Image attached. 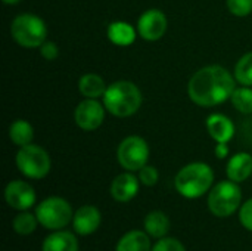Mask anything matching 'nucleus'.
Instances as JSON below:
<instances>
[{
	"label": "nucleus",
	"instance_id": "15",
	"mask_svg": "<svg viewBox=\"0 0 252 251\" xmlns=\"http://www.w3.org/2000/svg\"><path fill=\"white\" fill-rule=\"evenodd\" d=\"M226 175L230 180L239 183L247 180L252 175V157L248 152L235 154L226 167Z\"/></svg>",
	"mask_w": 252,
	"mask_h": 251
},
{
	"label": "nucleus",
	"instance_id": "26",
	"mask_svg": "<svg viewBox=\"0 0 252 251\" xmlns=\"http://www.w3.org/2000/svg\"><path fill=\"white\" fill-rule=\"evenodd\" d=\"M158 179H159V173H158V170L154 166H148L146 164L145 167H142L139 170V180L145 186H154V185H157Z\"/></svg>",
	"mask_w": 252,
	"mask_h": 251
},
{
	"label": "nucleus",
	"instance_id": "21",
	"mask_svg": "<svg viewBox=\"0 0 252 251\" xmlns=\"http://www.w3.org/2000/svg\"><path fill=\"white\" fill-rule=\"evenodd\" d=\"M9 138L19 148L30 145L34 139V129L27 120H15L9 127Z\"/></svg>",
	"mask_w": 252,
	"mask_h": 251
},
{
	"label": "nucleus",
	"instance_id": "30",
	"mask_svg": "<svg viewBox=\"0 0 252 251\" xmlns=\"http://www.w3.org/2000/svg\"><path fill=\"white\" fill-rule=\"evenodd\" d=\"M214 152H216V155H217L219 160L226 158L229 155V146H227V143H217Z\"/></svg>",
	"mask_w": 252,
	"mask_h": 251
},
{
	"label": "nucleus",
	"instance_id": "9",
	"mask_svg": "<svg viewBox=\"0 0 252 251\" xmlns=\"http://www.w3.org/2000/svg\"><path fill=\"white\" fill-rule=\"evenodd\" d=\"M167 27V16L159 9H148L137 19V33L146 41H157L162 38Z\"/></svg>",
	"mask_w": 252,
	"mask_h": 251
},
{
	"label": "nucleus",
	"instance_id": "7",
	"mask_svg": "<svg viewBox=\"0 0 252 251\" xmlns=\"http://www.w3.org/2000/svg\"><path fill=\"white\" fill-rule=\"evenodd\" d=\"M16 167L18 170L30 178V179H43L50 172V157L47 151L38 145L30 143L25 146H21L16 154Z\"/></svg>",
	"mask_w": 252,
	"mask_h": 251
},
{
	"label": "nucleus",
	"instance_id": "19",
	"mask_svg": "<svg viewBox=\"0 0 252 251\" xmlns=\"http://www.w3.org/2000/svg\"><path fill=\"white\" fill-rule=\"evenodd\" d=\"M151 240L146 232L142 231H130L127 232L117 244L115 251H151Z\"/></svg>",
	"mask_w": 252,
	"mask_h": 251
},
{
	"label": "nucleus",
	"instance_id": "20",
	"mask_svg": "<svg viewBox=\"0 0 252 251\" xmlns=\"http://www.w3.org/2000/svg\"><path fill=\"white\" fill-rule=\"evenodd\" d=\"M145 232L154 238H164L170 231V219L162 212H151L145 217Z\"/></svg>",
	"mask_w": 252,
	"mask_h": 251
},
{
	"label": "nucleus",
	"instance_id": "12",
	"mask_svg": "<svg viewBox=\"0 0 252 251\" xmlns=\"http://www.w3.org/2000/svg\"><path fill=\"white\" fill-rule=\"evenodd\" d=\"M102 222V215L94 206H83L74 213L72 228L78 235H92Z\"/></svg>",
	"mask_w": 252,
	"mask_h": 251
},
{
	"label": "nucleus",
	"instance_id": "1",
	"mask_svg": "<svg viewBox=\"0 0 252 251\" xmlns=\"http://www.w3.org/2000/svg\"><path fill=\"white\" fill-rule=\"evenodd\" d=\"M236 78L220 65H208L198 70L188 84L192 102L199 107H216L230 99L236 89Z\"/></svg>",
	"mask_w": 252,
	"mask_h": 251
},
{
	"label": "nucleus",
	"instance_id": "10",
	"mask_svg": "<svg viewBox=\"0 0 252 251\" xmlns=\"http://www.w3.org/2000/svg\"><path fill=\"white\" fill-rule=\"evenodd\" d=\"M74 120L77 126L86 132L96 130L105 120V105H102L97 99L86 98L77 105Z\"/></svg>",
	"mask_w": 252,
	"mask_h": 251
},
{
	"label": "nucleus",
	"instance_id": "11",
	"mask_svg": "<svg viewBox=\"0 0 252 251\" xmlns=\"http://www.w3.org/2000/svg\"><path fill=\"white\" fill-rule=\"evenodd\" d=\"M35 191L34 188L24 180H12L7 183L4 189V200L9 207L18 212H27L35 203Z\"/></svg>",
	"mask_w": 252,
	"mask_h": 251
},
{
	"label": "nucleus",
	"instance_id": "16",
	"mask_svg": "<svg viewBox=\"0 0 252 251\" xmlns=\"http://www.w3.org/2000/svg\"><path fill=\"white\" fill-rule=\"evenodd\" d=\"M41 251H78V241L68 231L53 232L44 238Z\"/></svg>",
	"mask_w": 252,
	"mask_h": 251
},
{
	"label": "nucleus",
	"instance_id": "18",
	"mask_svg": "<svg viewBox=\"0 0 252 251\" xmlns=\"http://www.w3.org/2000/svg\"><path fill=\"white\" fill-rule=\"evenodd\" d=\"M106 87L108 86L105 84V80L94 72L84 74L78 80V90L84 98H90V99L103 98Z\"/></svg>",
	"mask_w": 252,
	"mask_h": 251
},
{
	"label": "nucleus",
	"instance_id": "2",
	"mask_svg": "<svg viewBox=\"0 0 252 251\" xmlns=\"http://www.w3.org/2000/svg\"><path fill=\"white\" fill-rule=\"evenodd\" d=\"M102 99L106 111L120 118H126L136 114L143 102L140 89L134 83L127 80L111 83L106 87V92Z\"/></svg>",
	"mask_w": 252,
	"mask_h": 251
},
{
	"label": "nucleus",
	"instance_id": "27",
	"mask_svg": "<svg viewBox=\"0 0 252 251\" xmlns=\"http://www.w3.org/2000/svg\"><path fill=\"white\" fill-rule=\"evenodd\" d=\"M151 251H186L185 246L176 240V238H168V237H164L161 238Z\"/></svg>",
	"mask_w": 252,
	"mask_h": 251
},
{
	"label": "nucleus",
	"instance_id": "13",
	"mask_svg": "<svg viewBox=\"0 0 252 251\" xmlns=\"http://www.w3.org/2000/svg\"><path fill=\"white\" fill-rule=\"evenodd\" d=\"M139 183V178L131 173L118 175L111 183V195L118 203H128L137 195Z\"/></svg>",
	"mask_w": 252,
	"mask_h": 251
},
{
	"label": "nucleus",
	"instance_id": "28",
	"mask_svg": "<svg viewBox=\"0 0 252 251\" xmlns=\"http://www.w3.org/2000/svg\"><path fill=\"white\" fill-rule=\"evenodd\" d=\"M239 220L242 226L252 232V198L244 203V206L239 210Z\"/></svg>",
	"mask_w": 252,
	"mask_h": 251
},
{
	"label": "nucleus",
	"instance_id": "25",
	"mask_svg": "<svg viewBox=\"0 0 252 251\" xmlns=\"http://www.w3.org/2000/svg\"><path fill=\"white\" fill-rule=\"evenodd\" d=\"M227 9L232 15L244 18L252 12V0H227Z\"/></svg>",
	"mask_w": 252,
	"mask_h": 251
},
{
	"label": "nucleus",
	"instance_id": "17",
	"mask_svg": "<svg viewBox=\"0 0 252 251\" xmlns=\"http://www.w3.org/2000/svg\"><path fill=\"white\" fill-rule=\"evenodd\" d=\"M136 30L124 21L111 22L106 28L108 38L117 46H130L136 40Z\"/></svg>",
	"mask_w": 252,
	"mask_h": 251
},
{
	"label": "nucleus",
	"instance_id": "22",
	"mask_svg": "<svg viewBox=\"0 0 252 251\" xmlns=\"http://www.w3.org/2000/svg\"><path fill=\"white\" fill-rule=\"evenodd\" d=\"M232 105L242 114H252V89L250 86L236 87L230 96Z\"/></svg>",
	"mask_w": 252,
	"mask_h": 251
},
{
	"label": "nucleus",
	"instance_id": "4",
	"mask_svg": "<svg viewBox=\"0 0 252 251\" xmlns=\"http://www.w3.org/2000/svg\"><path fill=\"white\" fill-rule=\"evenodd\" d=\"M12 38L22 47H40L47 37L46 22L34 13H21L10 24Z\"/></svg>",
	"mask_w": 252,
	"mask_h": 251
},
{
	"label": "nucleus",
	"instance_id": "8",
	"mask_svg": "<svg viewBox=\"0 0 252 251\" xmlns=\"http://www.w3.org/2000/svg\"><path fill=\"white\" fill-rule=\"evenodd\" d=\"M120 166L128 172H139L149 160V146L140 136H127L121 141L117 149Z\"/></svg>",
	"mask_w": 252,
	"mask_h": 251
},
{
	"label": "nucleus",
	"instance_id": "6",
	"mask_svg": "<svg viewBox=\"0 0 252 251\" xmlns=\"http://www.w3.org/2000/svg\"><path fill=\"white\" fill-rule=\"evenodd\" d=\"M38 223L50 231H59L74 219L71 204L62 197H49L35 207Z\"/></svg>",
	"mask_w": 252,
	"mask_h": 251
},
{
	"label": "nucleus",
	"instance_id": "23",
	"mask_svg": "<svg viewBox=\"0 0 252 251\" xmlns=\"http://www.w3.org/2000/svg\"><path fill=\"white\" fill-rule=\"evenodd\" d=\"M37 216L35 215H31L28 212H21L15 219H13V231L21 235V237H27V235H31L35 228H37Z\"/></svg>",
	"mask_w": 252,
	"mask_h": 251
},
{
	"label": "nucleus",
	"instance_id": "5",
	"mask_svg": "<svg viewBox=\"0 0 252 251\" xmlns=\"http://www.w3.org/2000/svg\"><path fill=\"white\" fill-rule=\"evenodd\" d=\"M242 191L239 185L233 180L219 182L211 188L208 195V209L217 217L232 216L241 206Z\"/></svg>",
	"mask_w": 252,
	"mask_h": 251
},
{
	"label": "nucleus",
	"instance_id": "3",
	"mask_svg": "<svg viewBox=\"0 0 252 251\" xmlns=\"http://www.w3.org/2000/svg\"><path fill=\"white\" fill-rule=\"evenodd\" d=\"M214 172L207 163H190L185 166L176 176L174 185L177 192L189 200H195L211 191Z\"/></svg>",
	"mask_w": 252,
	"mask_h": 251
},
{
	"label": "nucleus",
	"instance_id": "24",
	"mask_svg": "<svg viewBox=\"0 0 252 251\" xmlns=\"http://www.w3.org/2000/svg\"><path fill=\"white\" fill-rule=\"evenodd\" d=\"M235 78L242 86H252V52L245 53L235 65Z\"/></svg>",
	"mask_w": 252,
	"mask_h": 251
},
{
	"label": "nucleus",
	"instance_id": "31",
	"mask_svg": "<svg viewBox=\"0 0 252 251\" xmlns=\"http://www.w3.org/2000/svg\"><path fill=\"white\" fill-rule=\"evenodd\" d=\"M3 1H4L6 4H18L21 0H3Z\"/></svg>",
	"mask_w": 252,
	"mask_h": 251
},
{
	"label": "nucleus",
	"instance_id": "29",
	"mask_svg": "<svg viewBox=\"0 0 252 251\" xmlns=\"http://www.w3.org/2000/svg\"><path fill=\"white\" fill-rule=\"evenodd\" d=\"M40 53L46 61H55L59 56V47L56 46V43L46 40L41 46H40Z\"/></svg>",
	"mask_w": 252,
	"mask_h": 251
},
{
	"label": "nucleus",
	"instance_id": "14",
	"mask_svg": "<svg viewBox=\"0 0 252 251\" xmlns=\"http://www.w3.org/2000/svg\"><path fill=\"white\" fill-rule=\"evenodd\" d=\"M207 130L217 143H229L235 135V124L229 117L216 112L207 118Z\"/></svg>",
	"mask_w": 252,
	"mask_h": 251
}]
</instances>
